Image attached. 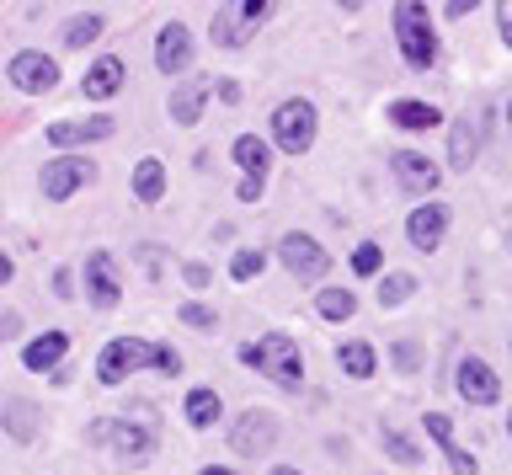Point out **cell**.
I'll return each instance as SVG.
<instances>
[{
	"label": "cell",
	"mask_w": 512,
	"mask_h": 475,
	"mask_svg": "<svg viewBox=\"0 0 512 475\" xmlns=\"http://www.w3.org/2000/svg\"><path fill=\"white\" fill-rule=\"evenodd\" d=\"M262 267H267V251L262 246H240L235 257H230V278L235 283H251V278H262Z\"/></svg>",
	"instance_id": "cell-32"
},
{
	"label": "cell",
	"mask_w": 512,
	"mask_h": 475,
	"mask_svg": "<svg viewBox=\"0 0 512 475\" xmlns=\"http://www.w3.org/2000/svg\"><path fill=\"white\" fill-rule=\"evenodd\" d=\"M272 257L288 267V278H294V283H320L331 273V251L320 246L310 230H283L278 246H272Z\"/></svg>",
	"instance_id": "cell-7"
},
{
	"label": "cell",
	"mask_w": 512,
	"mask_h": 475,
	"mask_svg": "<svg viewBox=\"0 0 512 475\" xmlns=\"http://www.w3.org/2000/svg\"><path fill=\"white\" fill-rule=\"evenodd\" d=\"M507 134H512V102H507Z\"/></svg>",
	"instance_id": "cell-48"
},
{
	"label": "cell",
	"mask_w": 512,
	"mask_h": 475,
	"mask_svg": "<svg viewBox=\"0 0 512 475\" xmlns=\"http://www.w3.org/2000/svg\"><path fill=\"white\" fill-rule=\"evenodd\" d=\"M96 177H102V171H96V161H86V155L75 150V155H54V161L38 171V187H43L48 203H70L80 187H91Z\"/></svg>",
	"instance_id": "cell-8"
},
{
	"label": "cell",
	"mask_w": 512,
	"mask_h": 475,
	"mask_svg": "<svg viewBox=\"0 0 512 475\" xmlns=\"http://www.w3.org/2000/svg\"><path fill=\"white\" fill-rule=\"evenodd\" d=\"M6 81H11V91H22V97H48V91L59 86V59L43 54V49H16L6 59Z\"/></svg>",
	"instance_id": "cell-10"
},
{
	"label": "cell",
	"mask_w": 512,
	"mask_h": 475,
	"mask_svg": "<svg viewBox=\"0 0 512 475\" xmlns=\"http://www.w3.org/2000/svg\"><path fill=\"white\" fill-rule=\"evenodd\" d=\"M198 475H235V470H230V465H203Z\"/></svg>",
	"instance_id": "cell-46"
},
{
	"label": "cell",
	"mask_w": 512,
	"mask_h": 475,
	"mask_svg": "<svg viewBox=\"0 0 512 475\" xmlns=\"http://www.w3.org/2000/svg\"><path fill=\"white\" fill-rule=\"evenodd\" d=\"M475 6H480V0H448V6H443V17H448V22H464Z\"/></svg>",
	"instance_id": "cell-42"
},
{
	"label": "cell",
	"mask_w": 512,
	"mask_h": 475,
	"mask_svg": "<svg viewBox=\"0 0 512 475\" xmlns=\"http://www.w3.org/2000/svg\"><path fill=\"white\" fill-rule=\"evenodd\" d=\"M384 118L395 123L400 134H432V129H443V107L438 102H422V97H395L390 107H384Z\"/></svg>",
	"instance_id": "cell-19"
},
{
	"label": "cell",
	"mask_w": 512,
	"mask_h": 475,
	"mask_svg": "<svg viewBox=\"0 0 512 475\" xmlns=\"http://www.w3.org/2000/svg\"><path fill=\"white\" fill-rule=\"evenodd\" d=\"M22 337V315L16 310H0V342H16Z\"/></svg>",
	"instance_id": "cell-41"
},
{
	"label": "cell",
	"mask_w": 512,
	"mask_h": 475,
	"mask_svg": "<svg viewBox=\"0 0 512 475\" xmlns=\"http://www.w3.org/2000/svg\"><path fill=\"white\" fill-rule=\"evenodd\" d=\"M390 358H395V369H400V374H416V369H422V353H416V342H395V353H390Z\"/></svg>",
	"instance_id": "cell-36"
},
{
	"label": "cell",
	"mask_w": 512,
	"mask_h": 475,
	"mask_svg": "<svg viewBox=\"0 0 512 475\" xmlns=\"http://www.w3.org/2000/svg\"><path fill=\"white\" fill-rule=\"evenodd\" d=\"M379 449L390 454L400 470H416V465H422V443H416L411 433H400V427H384V433H379Z\"/></svg>",
	"instance_id": "cell-28"
},
{
	"label": "cell",
	"mask_w": 512,
	"mask_h": 475,
	"mask_svg": "<svg viewBox=\"0 0 512 475\" xmlns=\"http://www.w3.org/2000/svg\"><path fill=\"white\" fill-rule=\"evenodd\" d=\"M443 459H448V470H454V475H480V459H475L470 449H459V443H454Z\"/></svg>",
	"instance_id": "cell-35"
},
{
	"label": "cell",
	"mask_w": 512,
	"mask_h": 475,
	"mask_svg": "<svg viewBox=\"0 0 512 475\" xmlns=\"http://www.w3.org/2000/svg\"><path fill=\"white\" fill-rule=\"evenodd\" d=\"M390 177H395V187L400 193H411V198H432L438 193V182H443V166L432 161L427 150H411V145H400V150H390Z\"/></svg>",
	"instance_id": "cell-9"
},
{
	"label": "cell",
	"mask_w": 512,
	"mask_h": 475,
	"mask_svg": "<svg viewBox=\"0 0 512 475\" xmlns=\"http://www.w3.org/2000/svg\"><path fill=\"white\" fill-rule=\"evenodd\" d=\"M240 363L256 369L262 379H272L278 390H299L304 385V353H299V342L288 337V331H267V337L246 342L240 347Z\"/></svg>",
	"instance_id": "cell-4"
},
{
	"label": "cell",
	"mask_w": 512,
	"mask_h": 475,
	"mask_svg": "<svg viewBox=\"0 0 512 475\" xmlns=\"http://www.w3.org/2000/svg\"><path fill=\"white\" fill-rule=\"evenodd\" d=\"M192 59H198V38H192L187 22H166L155 33V70L171 75V81H182L192 70Z\"/></svg>",
	"instance_id": "cell-13"
},
{
	"label": "cell",
	"mask_w": 512,
	"mask_h": 475,
	"mask_svg": "<svg viewBox=\"0 0 512 475\" xmlns=\"http://www.w3.org/2000/svg\"><path fill=\"white\" fill-rule=\"evenodd\" d=\"M411 294H416V273H384V278H379V305H384V310L406 305Z\"/></svg>",
	"instance_id": "cell-31"
},
{
	"label": "cell",
	"mask_w": 512,
	"mask_h": 475,
	"mask_svg": "<svg viewBox=\"0 0 512 475\" xmlns=\"http://www.w3.org/2000/svg\"><path fill=\"white\" fill-rule=\"evenodd\" d=\"M336 6H342V11H347V17H352V11H363V6H368V0H336Z\"/></svg>",
	"instance_id": "cell-45"
},
{
	"label": "cell",
	"mask_w": 512,
	"mask_h": 475,
	"mask_svg": "<svg viewBox=\"0 0 512 475\" xmlns=\"http://www.w3.org/2000/svg\"><path fill=\"white\" fill-rule=\"evenodd\" d=\"M128 187H134V198L139 203H155L166 198V187H171V171H166V161H160V155H144V161L134 166V177H128Z\"/></svg>",
	"instance_id": "cell-24"
},
{
	"label": "cell",
	"mask_w": 512,
	"mask_h": 475,
	"mask_svg": "<svg viewBox=\"0 0 512 475\" xmlns=\"http://www.w3.org/2000/svg\"><path fill=\"white\" fill-rule=\"evenodd\" d=\"M480 145H486V134H480V118L459 113L454 123H448V171H470L480 161Z\"/></svg>",
	"instance_id": "cell-20"
},
{
	"label": "cell",
	"mask_w": 512,
	"mask_h": 475,
	"mask_svg": "<svg viewBox=\"0 0 512 475\" xmlns=\"http://www.w3.org/2000/svg\"><path fill=\"white\" fill-rule=\"evenodd\" d=\"M182 278H187V289H208V262H182Z\"/></svg>",
	"instance_id": "cell-40"
},
{
	"label": "cell",
	"mask_w": 512,
	"mask_h": 475,
	"mask_svg": "<svg viewBox=\"0 0 512 475\" xmlns=\"http://www.w3.org/2000/svg\"><path fill=\"white\" fill-rule=\"evenodd\" d=\"M11 278H16V262L6 257V251H0V283H11Z\"/></svg>",
	"instance_id": "cell-44"
},
{
	"label": "cell",
	"mask_w": 512,
	"mask_h": 475,
	"mask_svg": "<svg viewBox=\"0 0 512 475\" xmlns=\"http://www.w3.org/2000/svg\"><path fill=\"white\" fill-rule=\"evenodd\" d=\"M208 102H214V81H203V75H187V81H176V86H171L166 113H171L176 129H198Z\"/></svg>",
	"instance_id": "cell-17"
},
{
	"label": "cell",
	"mask_w": 512,
	"mask_h": 475,
	"mask_svg": "<svg viewBox=\"0 0 512 475\" xmlns=\"http://www.w3.org/2000/svg\"><path fill=\"white\" fill-rule=\"evenodd\" d=\"M347 267H352V278H384V246L379 241H358L352 257H347Z\"/></svg>",
	"instance_id": "cell-30"
},
{
	"label": "cell",
	"mask_w": 512,
	"mask_h": 475,
	"mask_svg": "<svg viewBox=\"0 0 512 475\" xmlns=\"http://www.w3.org/2000/svg\"><path fill=\"white\" fill-rule=\"evenodd\" d=\"M422 427H427V438L438 443L443 454L454 449V417H448V411H427V417H422Z\"/></svg>",
	"instance_id": "cell-34"
},
{
	"label": "cell",
	"mask_w": 512,
	"mask_h": 475,
	"mask_svg": "<svg viewBox=\"0 0 512 475\" xmlns=\"http://www.w3.org/2000/svg\"><path fill=\"white\" fill-rule=\"evenodd\" d=\"M214 97H219L224 107H240V97H246V86H240L235 75H219V81H214Z\"/></svg>",
	"instance_id": "cell-37"
},
{
	"label": "cell",
	"mask_w": 512,
	"mask_h": 475,
	"mask_svg": "<svg viewBox=\"0 0 512 475\" xmlns=\"http://www.w3.org/2000/svg\"><path fill=\"white\" fill-rule=\"evenodd\" d=\"M448 225H454V209H448V203H438V198L416 203L406 214V241H411L416 257H432V251L448 241Z\"/></svg>",
	"instance_id": "cell-11"
},
{
	"label": "cell",
	"mask_w": 512,
	"mask_h": 475,
	"mask_svg": "<svg viewBox=\"0 0 512 475\" xmlns=\"http://www.w3.org/2000/svg\"><path fill=\"white\" fill-rule=\"evenodd\" d=\"M86 443L91 449H107L118 470H144L155 459V433L139 422H128V417H96L86 427Z\"/></svg>",
	"instance_id": "cell-3"
},
{
	"label": "cell",
	"mask_w": 512,
	"mask_h": 475,
	"mask_svg": "<svg viewBox=\"0 0 512 475\" xmlns=\"http://www.w3.org/2000/svg\"><path fill=\"white\" fill-rule=\"evenodd\" d=\"M507 433H512V411H507Z\"/></svg>",
	"instance_id": "cell-49"
},
{
	"label": "cell",
	"mask_w": 512,
	"mask_h": 475,
	"mask_svg": "<svg viewBox=\"0 0 512 475\" xmlns=\"http://www.w3.org/2000/svg\"><path fill=\"white\" fill-rule=\"evenodd\" d=\"M454 395H459V401H470V406H496V401H502V379H496V369L486 358L464 353L454 363Z\"/></svg>",
	"instance_id": "cell-14"
},
{
	"label": "cell",
	"mask_w": 512,
	"mask_h": 475,
	"mask_svg": "<svg viewBox=\"0 0 512 475\" xmlns=\"http://www.w3.org/2000/svg\"><path fill=\"white\" fill-rule=\"evenodd\" d=\"M272 139L267 134H235L230 139V161L240 166V177H267L272 171Z\"/></svg>",
	"instance_id": "cell-23"
},
{
	"label": "cell",
	"mask_w": 512,
	"mask_h": 475,
	"mask_svg": "<svg viewBox=\"0 0 512 475\" xmlns=\"http://www.w3.org/2000/svg\"><path fill=\"white\" fill-rule=\"evenodd\" d=\"M390 33H395V49L406 59V70L427 75V70L443 65V33H438V17L427 11V0H395Z\"/></svg>",
	"instance_id": "cell-2"
},
{
	"label": "cell",
	"mask_w": 512,
	"mask_h": 475,
	"mask_svg": "<svg viewBox=\"0 0 512 475\" xmlns=\"http://www.w3.org/2000/svg\"><path fill=\"white\" fill-rule=\"evenodd\" d=\"M267 139H272L278 155H294V161L310 155L315 139H320V107L310 97H283L267 118Z\"/></svg>",
	"instance_id": "cell-6"
},
{
	"label": "cell",
	"mask_w": 512,
	"mask_h": 475,
	"mask_svg": "<svg viewBox=\"0 0 512 475\" xmlns=\"http://www.w3.org/2000/svg\"><path fill=\"white\" fill-rule=\"evenodd\" d=\"M118 299H123L118 257H112L107 246L86 251V305H96V310H118Z\"/></svg>",
	"instance_id": "cell-15"
},
{
	"label": "cell",
	"mask_w": 512,
	"mask_h": 475,
	"mask_svg": "<svg viewBox=\"0 0 512 475\" xmlns=\"http://www.w3.org/2000/svg\"><path fill=\"white\" fill-rule=\"evenodd\" d=\"M54 294L70 299V294H75V278H70V273H54Z\"/></svg>",
	"instance_id": "cell-43"
},
{
	"label": "cell",
	"mask_w": 512,
	"mask_h": 475,
	"mask_svg": "<svg viewBox=\"0 0 512 475\" xmlns=\"http://www.w3.org/2000/svg\"><path fill=\"white\" fill-rule=\"evenodd\" d=\"M80 91H86V102H112L118 91H128L123 54H96L86 65V75H80Z\"/></svg>",
	"instance_id": "cell-18"
},
{
	"label": "cell",
	"mask_w": 512,
	"mask_h": 475,
	"mask_svg": "<svg viewBox=\"0 0 512 475\" xmlns=\"http://www.w3.org/2000/svg\"><path fill=\"white\" fill-rule=\"evenodd\" d=\"M315 315H320V321H352V315H358V294H352V289H320L315 294Z\"/></svg>",
	"instance_id": "cell-29"
},
{
	"label": "cell",
	"mask_w": 512,
	"mask_h": 475,
	"mask_svg": "<svg viewBox=\"0 0 512 475\" xmlns=\"http://www.w3.org/2000/svg\"><path fill=\"white\" fill-rule=\"evenodd\" d=\"M262 193H267V177H240L235 182V198L240 203H262Z\"/></svg>",
	"instance_id": "cell-38"
},
{
	"label": "cell",
	"mask_w": 512,
	"mask_h": 475,
	"mask_svg": "<svg viewBox=\"0 0 512 475\" xmlns=\"http://www.w3.org/2000/svg\"><path fill=\"white\" fill-rule=\"evenodd\" d=\"M139 369H155V374H166L176 379L182 374V353L166 342H150V337H112L102 353H96V385H123V379H134Z\"/></svg>",
	"instance_id": "cell-1"
},
{
	"label": "cell",
	"mask_w": 512,
	"mask_h": 475,
	"mask_svg": "<svg viewBox=\"0 0 512 475\" xmlns=\"http://www.w3.org/2000/svg\"><path fill=\"white\" fill-rule=\"evenodd\" d=\"M224 438H230V454L256 459V454H267L272 443H278V417H272V411H256V406H251V411H240L235 427H230Z\"/></svg>",
	"instance_id": "cell-16"
},
{
	"label": "cell",
	"mask_w": 512,
	"mask_h": 475,
	"mask_svg": "<svg viewBox=\"0 0 512 475\" xmlns=\"http://www.w3.org/2000/svg\"><path fill=\"white\" fill-rule=\"evenodd\" d=\"M112 134H118V118H112V113H96V118H86V123L59 118V123H48V129H43V139H48L59 155H75V150H86V145H102V139H112Z\"/></svg>",
	"instance_id": "cell-12"
},
{
	"label": "cell",
	"mask_w": 512,
	"mask_h": 475,
	"mask_svg": "<svg viewBox=\"0 0 512 475\" xmlns=\"http://www.w3.org/2000/svg\"><path fill=\"white\" fill-rule=\"evenodd\" d=\"M102 27H107L102 11H75V17L59 27V49H91V43L102 38Z\"/></svg>",
	"instance_id": "cell-27"
},
{
	"label": "cell",
	"mask_w": 512,
	"mask_h": 475,
	"mask_svg": "<svg viewBox=\"0 0 512 475\" xmlns=\"http://www.w3.org/2000/svg\"><path fill=\"white\" fill-rule=\"evenodd\" d=\"M182 417L187 427H198V433H214L219 417H224V401H219V390L214 385H198V390H187V401H182Z\"/></svg>",
	"instance_id": "cell-25"
},
{
	"label": "cell",
	"mask_w": 512,
	"mask_h": 475,
	"mask_svg": "<svg viewBox=\"0 0 512 475\" xmlns=\"http://www.w3.org/2000/svg\"><path fill=\"white\" fill-rule=\"evenodd\" d=\"M64 358H70V331H43V337H32L22 347L27 374H54V369H64Z\"/></svg>",
	"instance_id": "cell-21"
},
{
	"label": "cell",
	"mask_w": 512,
	"mask_h": 475,
	"mask_svg": "<svg viewBox=\"0 0 512 475\" xmlns=\"http://www.w3.org/2000/svg\"><path fill=\"white\" fill-rule=\"evenodd\" d=\"M336 363H342L347 379H374L379 374V353H374V342H363V337H347L336 347Z\"/></svg>",
	"instance_id": "cell-26"
},
{
	"label": "cell",
	"mask_w": 512,
	"mask_h": 475,
	"mask_svg": "<svg viewBox=\"0 0 512 475\" xmlns=\"http://www.w3.org/2000/svg\"><path fill=\"white\" fill-rule=\"evenodd\" d=\"M0 433H11L16 443H32L43 433V406L27 401V395H6L0 401Z\"/></svg>",
	"instance_id": "cell-22"
},
{
	"label": "cell",
	"mask_w": 512,
	"mask_h": 475,
	"mask_svg": "<svg viewBox=\"0 0 512 475\" xmlns=\"http://www.w3.org/2000/svg\"><path fill=\"white\" fill-rule=\"evenodd\" d=\"M283 0H224V6H214V17H208V43L214 49H246V43L262 33V27L278 17Z\"/></svg>",
	"instance_id": "cell-5"
},
{
	"label": "cell",
	"mask_w": 512,
	"mask_h": 475,
	"mask_svg": "<svg viewBox=\"0 0 512 475\" xmlns=\"http://www.w3.org/2000/svg\"><path fill=\"white\" fill-rule=\"evenodd\" d=\"M267 475H299V465H272Z\"/></svg>",
	"instance_id": "cell-47"
},
{
	"label": "cell",
	"mask_w": 512,
	"mask_h": 475,
	"mask_svg": "<svg viewBox=\"0 0 512 475\" xmlns=\"http://www.w3.org/2000/svg\"><path fill=\"white\" fill-rule=\"evenodd\" d=\"M496 38L502 49H512V0H496Z\"/></svg>",
	"instance_id": "cell-39"
},
{
	"label": "cell",
	"mask_w": 512,
	"mask_h": 475,
	"mask_svg": "<svg viewBox=\"0 0 512 475\" xmlns=\"http://www.w3.org/2000/svg\"><path fill=\"white\" fill-rule=\"evenodd\" d=\"M176 315H182V326H192V331H219V310L203 305V299H187V305H176Z\"/></svg>",
	"instance_id": "cell-33"
}]
</instances>
